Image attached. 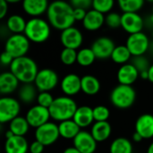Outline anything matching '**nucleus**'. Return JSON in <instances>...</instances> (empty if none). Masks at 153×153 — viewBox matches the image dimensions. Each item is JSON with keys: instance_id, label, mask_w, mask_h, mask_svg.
I'll return each mask as SVG.
<instances>
[{"instance_id": "38", "label": "nucleus", "mask_w": 153, "mask_h": 153, "mask_svg": "<svg viewBox=\"0 0 153 153\" xmlns=\"http://www.w3.org/2000/svg\"><path fill=\"white\" fill-rule=\"evenodd\" d=\"M122 14H119L116 12H110L105 16V23L111 29H117L121 27Z\"/></svg>"}, {"instance_id": "8", "label": "nucleus", "mask_w": 153, "mask_h": 153, "mask_svg": "<svg viewBox=\"0 0 153 153\" xmlns=\"http://www.w3.org/2000/svg\"><path fill=\"white\" fill-rule=\"evenodd\" d=\"M58 82L56 72L50 68H44L39 71L33 83L39 92H49L56 87Z\"/></svg>"}, {"instance_id": "23", "label": "nucleus", "mask_w": 153, "mask_h": 153, "mask_svg": "<svg viewBox=\"0 0 153 153\" xmlns=\"http://www.w3.org/2000/svg\"><path fill=\"white\" fill-rule=\"evenodd\" d=\"M29 148V143L24 137L13 136L8 140H5V153H27Z\"/></svg>"}, {"instance_id": "26", "label": "nucleus", "mask_w": 153, "mask_h": 153, "mask_svg": "<svg viewBox=\"0 0 153 153\" xmlns=\"http://www.w3.org/2000/svg\"><path fill=\"white\" fill-rule=\"evenodd\" d=\"M81 84H82V91L89 96H93L98 94L100 90V82L99 79L91 74L82 76Z\"/></svg>"}, {"instance_id": "39", "label": "nucleus", "mask_w": 153, "mask_h": 153, "mask_svg": "<svg viewBox=\"0 0 153 153\" xmlns=\"http://www.w3.org/2000/svg\"><path fill=\"white\" fill-rule=\"evenodd\" d=\"M54 100L55 99L49 92H39L36 100L38 102V105L46 108H49L54 102Z\"/></svg>"}, {"instance_id": "2", "label": "nucleus", "mask_w": 153, "mask_h": 153, "mask_svg": "<svg viewBox=\"0 0 153 153\" xmlns=\"http://www.w3.org/2000/svg\"><path fill=\"white\" fill-rule=\"evenodd\" d=\"M39 71L36 62L27 56L15 58L10 65V72L22 84L34 82Z\"/></svg>"}, {"instance_id": "14", "label": "nucleus", "mask_w": 153, "mask_h": 153, "mask_svg": "<svg viewBox=\"0 0 153 153\" xmlns=\"http://www.w3.org/2000/svg\"><path fill=\"white\" fill-rule=\"evenodd\" d=\"M117 46L115 42L108 37H100L95 39L91 47L97 59H107L111 55Z\"/></svg>"}, {"instance_id": "51", "label": "nucleus", "mask_w": 153, "mask_h": 153, "mask_svg": "<svg viewBox=\"0 0 153 153\" xmlns=\"http://www.w3.org/2000/svg\"><path fill=\"white\" fill-rule=\"evenodd\" d=\"M146 153H153V142L149 145V147L147 149V152Z\"/></svg>"}, {"instance_id": "10", "label": "nucleus", "mask_w": 153, "mask_h": 153, "mask_svg": "<svg viewBox=\"0 0 153 153\" xmlns=\"http://www.w3.org/2000/svg\"><path fill=\"white\" fill-rule=\"evenodd\" d=\"M60 137L58 126L53 122H48L35 130V140L45 147L54 144Z\"/></svg>"}, {"instance_id": "17", "label": "nucleus", "mask_w": 153, "mask_h": 153, "mask_svg": "<svg viewBox=\"0 0 153 153\" xmlns=\"http://www.w3.org/2000/svg\"><path fill=\"white\" fill-rule=\"evenodd\" d=\"M117 76L119 84L132 86V84H134L140 77V74L131 63H127L119 67Z\"/></svg>"}, {"instance_id": "48", "label": "nucleus", "mask_w": 153, "mask_h": 153, "mask_svg": "<svg viewBox=\"0 0 153 153\" xmlns=\"http://www.w3.org/2000/svg\"><path fill=\"white\" fill-rule=\"evenodd\" d=\"M140 77L143 80H149V73L148 71H145V72H143L140 74Z\"/></svg>"}, {"instance_id": "33", "label": "nucleus", "mask_w": 153, "mask_h": 153, "mask_svg": "<svg viewBox=\"0 0 153 153\" xmlns=\"http://www.w3.org/2000/svg\"><path fill=\"white\" fill-rule=\"evenodd\" d=\"M144 5L143 0H119L118 6L123 13H137Z\"/></svg>"}, {"instance_id": "24", "label": "nucleus", "mask_w": 153, "mask_h": 153, "mask_svg": "<svg viewBox=\"0 0 153 153\" xmlns=\"http://www.w3.org/2000/svg\"><path fill=\"white\" fill-rule=\"evenodd\" d=\"M111 126L108 121L95 122L91 129V134L97 143L105 142L111 134Z\"/></svg>"}, {"instance_id": "32", "label": "nucleus", "mask_w": 153, "mask_h": 153, "mask_svg": "<svg viewBox=\"0 0 153 153\" xmlns=\"http://www.w3.org/2000/svg\"><path fill=\"white\" fill-rule=\"evenodd\" d=\"M96 56L94 55L91 48H81L77 52V63L83 67L91 65L96 60Z\"/></svg>"}, {"instance_id": "35", "label": "nucleus", "mask_w": 153, "mask_h": 153, "mask_svg": "<svg viewBox=\"0 0 153 153\" xmlns=\"http://www.w3.org/2000/svg\"><path fill=\"white\" fill-rule=\"evenodd\" d=\"M77 52L74 49L65 48L60 53V60L65 65H72L77 63Z\"/></svg>"}, {"instance_id": "22", "label": "nucleus", "mask_w": 153, "mask_h": 153, "mask_svg": "<svg viewBox=\"0 0 153 153\" xmlns=\"http://www.w3.org/2000/svg\"><path fill=\"white\" fill-rule=\"evenodd\" d=\"M73 120L79 126L80 128H85L91 126L93 121V108L89 106L78 107Z\"/></svg>"}, {"instance_id": "47", "label": "nucleus", "mask_w": 153, "mask_h": 153, "mask_svg": "<svg viewBox=\"0 0 153 153\" xmlns=\"http://www.w3.org/2000/svg\"><path fill=\"white\" fill-rule=\"evenodd\" d=\"M148 73H149V81L153 83V64L151 65V66L148 70Z\"/></svg>"}, {"instance_id": "49", "label": "nucleus", "mask_w": 153, "mask_h": 153, "mask_svg": "<svg viewBox=\"0 0 153 153\" xmlns=\"http://www.w3.org/2000/svg\"><path fill=\"white\" fill-rule=\"evenodd\" d=\"M13 136H15V135H14V134H13V132H11L10 130H8V131L5 133V139H6V140L12 138V137H13Z\"/></svg>"}, {"instance_id": "15", "label": "nucleus", "mask_w": 153, "mask_h": 153, "mask_svg": "<svg viewBox=\"0 0 153 153\" xmlns=\"http://www.w3.org/2000/svg\"><path fill=\"white\" fill-rule=\"evenodd\" d=\"M74 147L82 153H94L97 149V142L91 133L81 131L73 140Z\"/></svg>"}, {"instance_id": "6", "label": "nucleus", "mask_w": 153, "mask_h": 153, "mask_svg": "<svg viewBox=\"0 0 153 153\" xmlns=\"http://www.w3.org/2000/svg\"><path fill=\"white\" fill-rule=\"evenodd\" d=\"M30 40L24 34H12L4 44V51L14 59L25 56L30 49Z\"/></svg>"}, {"instance_id": "30", "label": "nucleus", "mask_w": 153, "mask_h": 153, "mask_svg": "<svg viewBox=\"0 0 153 153\" xmlns=\"http://www.w3.org/2000/svg\"><path fill=\"white\" fill-rule=\"evenodd\" d=\"M133 150L132 143L125 137L115 139L109 147L110 153H133Z\"/></svg>"}, {"instance_id": "44", "label": "nucleus", "mask_w": 153, "mask_h": 153, "mask_svg": "<svg viewBox=\"0 0 153 153\" xmlns=\"http://www.w3.org/2000/svg\"><path fill=\"white\" fill-rule=\"evenodd\" d=\"M8 12V3L6 0H0V19L4 18Z\"/></svg>"}, {"instance_id": "3", "label": "nucleus", "mask_w": 153, "mask_h": 153, "mask_svg": "<svg viewBox=\"0 0 153 153\" xmlns=\"http://www.w3.org/2000/svg\"><path fill=\"white\" fill-rule=\"evenodd\" d=\"M77 108L76 102L71 97L60 96L54 100L48 110L51 118L60 123L73 119Z\"/></svg>"}, {"instance_id": "7", "label": "nucleus", "mask_w": 153, "mask_h": 153, "mask_svg": "<svg viewBox=\"0 0 153 153\" xmlns=\"http://www.w3.org/2000/svg\"><path fill=\"white\" fill-rule=\"evenodd\" d=\"M21 111L20 102L10 96H3L0 99V123H10L19 117Z\"/></svg>"}, {"instance_id": "43", "label": "nucleus", "mask_w": 153, "mask_h": 153, "mask_svg": "<svg viewBox=\"0 0 153 153\" xmlns=\"http://www.w3.org/2000/svg\"><path fill=\"white\" fill-rule=\"evenodd\" d=\"M87 12L86 10L84 9H81V8H74V21H80L82 22V21L84 20L86 14H87Z\"/></svg>"}, {"instance_id": "46", "label": "nucleus", "mask_w": 153, "mask_h": 153, "mask_svg": "<svg viewBox=\"0 0 153 153\" xmlns=\"http://www.w3.org/2000/svg\"><path fill=\"white\" fill-rule=\"evenodd\" d=\"M133 140L135 142V143H140V142H142L143 139V137L139 134H137L136 132L133 134Z\"/></svg>"}, {"instance_id": "42", "label": "nucleus", "mask_w": 153, "mask_h": 153, "mask_svg": "<svg viewBox=\"0 0 153 153\" xmlns=\"http://www.w3.org/2000/svg\"><path fill=\"white\" fill-rule=\"evenodd\" d=\"M14 58L7 52L4 51L2 54H1V56H0V61H1V64L4 65V66H6L8 65L10 67V65H12V63L13 62Z\"/></svg>"}, {"instance_id": "45", "label": "nucleus", "mask_w": 153, "mask_h": 153, "mask_svg": "<svg viewBox=\"0 0 153 153\" xmlns=\"http://www.w3.org/2000/svg\"><path fill=\"white\" fill-rule=\"evenodd\" d=\"M63 153H82V152H80L76 148H74V147L73 146V147H68V148H66V149L64 151V152Z\"/></svg>"}, {"instance_id": "28", "label": "nucleus", "mask_w": 153, "mask_h": 153, "mask_svg": "<svg viewBox=\"0 0 153 153\" xmlns=\"http://www.w3.org/2000/svg\"><path fill=\"white\" fill-rule=\"evenodd\" d=\"M38 89L32 83H25L21 86L18 91L19 100L25 104L32 103L38 97Z\"/></svg>"}, {"instance_id": "29", "label": "nucleus", "mask_w": 153, "mask_h": 153, "mask_svg": "<svg viewBox=\"0 0 153 153\" xmlns=\"http://www.w3.org/2000/svg\"><path fill=\"white\" fill-rule=\"evenodd\" d=\"M29 128H30V125L26 120V118L20 116L9 123V130L13 132V134L15 136L24 137V135L28 133Z\"/></svg>"}, {"instance_id": "16", "label": "nucleus", "mask_w": 153, "mask_h": 153, "mask_svg": "<svg viewBox=\"0 0 153 153\" xmlns=\"http://www.w3.org/2000/svg\"><path fill=\"white\" fill-rule=\"evenodd\" d=\"M81 81L82 77L75 74H66L60 82V87L65 96L72 98L73 96L78 94L82 91Z\"/></svg>"}, {"instance_id": "21", "label": "nucleus", "mask_w": 153, "mask_h": 153, "mask_svg": "<svg viewBox=\"0 0 153 153\" xmlns=\"http://www.w3.org/2000/svg\"><path fill=\"white\" fill-rule=\"evenodd\" d=\"M105 23L104 14L97 12L94 9H91L87 12V14L82 21V26L89 31H95L100 30Z\"/></svg>"}, {"instance_id": "5", "label": "nucleus", "mask_w": 153, "mask_h": 153, "mask_svg": "<svg viewBox=\"0 0 153 153\" xmlns=\"http://www.w3.org/2000/svg\"><path fill=\"white\" fill-rule=\"evenodd\" d=\"M136 100L135 90L129 85L118 84L110 93V101L119 109H126L133 106Z\"/></svg>"}, {"instance_id": "40", "label": "nucleus", "mask_w": 153, "mask_h": 153, "mask_svg": "<svg viewBox=\"0 0 153 153\" xmlns=\"http://www.w3.org/2000/svg\"><path fill=\"white\" fill-rule=\"evenodd\" d=\"M92 0H72L70 4L73 8H81L89 11V9L92 7Z\"/></svg>"}, {"instance_id": "37", "label": "nucleus", "mask_w": 153, "mask_h": 153, "mask_svg": "<svg viewBox=\"0 0 153 153\" xmlns=\"http://www.w3.org/2000/svg\"><path fill=\"white\" fill-rule=\"evenodd\" d=\"M131 64L138 70L139 74L148 71L151 65L148 60V58L145 56H134L132 58Z\"/></svg>"}, {"instance_id": "9", "label": "nucleus", "mask_w": 153, "mask_h": 153, "mask_svg": "<svg viewBox=\"0 0 153 153\" xmlns=\"http://www.w3.org/2000/svg\"><path fill=\"white\" fill-rule=\"evenodd\" d=\"M151 40L148 38V36L142 32L135 33L129 35L126 46L129 49L130 53L134 56H144L145 53L148 52L149 47H150Z\"/></svg>"}, {"instance_id": "11", "label": "nucleus", "mask_w": 153, "mask_h": 153, "mask_svg": "<svg viewBox=\"0 0 153 153\" xmlns=\"http://www.w3.org/2000/svg\"><path fill=\"white\" fill-rule=\"evenodd\" d=\"M25 118L28 121L30 126L37 129L49 122V118H51V117L48 108H43L37 104L27 111Z\"/></svg>"}, {"instance_id": "18", "label": "nucleus", "mask_w": 153, "mask_h": 153, "mask_svg": "<svg viewBox=\"0 0 153 153\" xmlns=\"http://www.w3.org/2000/svg\"><path fill=\"white\" fill-rule=\"evenodd\" d=\"M48 5L47 0H24L22 2L23 11L31 18L40 17L44 13H47Z\"/></svg>"}, {"instance_id": "1", "label": "nucleus", "mask_w": 153, "mask_h": 153, "mask_svg": "<svg viewBox=\"0 0 153 153\" xmlns=\"http://www.w3.org/2000/svg\"><path fill=\"white\" fill-rule=\"evenodd\" d=\"M47 17L50 26L61 31L73 27L75 22L74 8L70 3L65 1L50 3L47 11Z\"/></svg>"}, {"instance_id": "12", "label": "nucleus", "mask_w": 153, "mask_h": 153, "mask_svg": "<svg viewBox=\"0 0 153 153\" xmlns=\"http://www.w3.org/2000/svg\"><path fill=\"white\" fill-rule=\"evenodd\" d=\"M145 21L137 13H126L122 14L121 27L129 35L143 31Z\"/></svg>"}, {"instance_id": "31", "label": "nucleus", "mask_w": 153, "mask_h": 153, "mask_svg": "<svg viewBox=\"0 0 153 153\" xmlns=\"http://www.w3.org/2000/svg\"><path fill=\"white\" fill-rule=\"evenodd\" d=\"M132 54L126 45L117 46L111 55V59L113 62L118 65H126L132 58Z\"/></svg>"}, {"instance_id": "19", "label": "nucleus", "mask_w": 153, "mask_h": 153, "mask_svg": "<svg viewBox=\"0 0 153 153\" xmlns=\"http://www.w3.org/2000/svg\"><path fill=\"white\" fill-rule=\"evenodd\" d=\"M135 132L143 139H151L153 137V115H141L135 122Z\"/></svg>"}, {"instance_id": "13", "label": "nucleus", "mask_w": 153, "mask_h": 153, "mask_svg": "<svg viewBox=\"0 0 153 153\" xmlns=\"http://www.w3.org/2000/svg\"><path fill=\"white\" fill-rule=\"evenodd\" d=\"M60 41L65 48L77 50L82 44L83 37L81 30L73 26L61 31Z\"/></svg>"}, {"instance_id": "4", "label": "nucleus", "mask_w": 153, "mask_h": 153, "mask_svg": "<svg viewBox=\"0 0 153 153\" xmlns=\"http://www.w3.org/2000/svg\"><path fill=\"white\" fill-rule=\"evenodd\" d=\"M51 33L50 24L40 17L30 18L27 21L24 35L30 42L43 43L48 39Z\"/></svg>"}, {"instance_id": "41", "label": "nucleus", "mask_w": 153, "mask_h": 153, "mask_svg": "<svg viewBox=\"0 0 153 153\" xmlns=\"http://www.w3.org/2000/svg\"><path fill=\"white\" fill-rule=\"evenodd\" d=\"M44 148H45V146L42 143H40L37 140H35L34 142H32L30 144L29 151L30 153H42L44 152Z\"/></svg>"}, {"instance_id": "20", "label": "nucleus", "mask_w": 153, "mask_h": 153, "mask_svg": "<svg viewBox=\"0 0 153 153\" xmlns=\"http://www.w3.org/2000/svg\"><path fill=\"white\" fill-rule=\"evenodd\" d=\"M20 82L9 71L0 74V93L3 96H9L14 92L19 87Z\"/></svg>"}, {"instance_id": "25", "label": "nucleus", "mask_w": 153, "mask_h": 153, "mask_svg": "<svg viewBox=\"0 0 153 153\" xmlns=\"http://www.w3.org/2000/svg\"><path fill=\"white\" fill-rule=\"evenodd\" d=\"M58 129L60 137L67 140H74L81 132V128L73 119L60 122L58 124Z\"/></svg>"}, {"instance_id": "34", "label": "nucleus", "mask_w": 153, "mask_h": 153, "mask_svg": "<svg viewBox=\"0 0 153 153\" xmlns=\"http://www.w3.org/2000/svg\"><path fill=\"white\" fill-rule=\"evenodd\" d=\"M114 4L115 3L113 0H93L92 9L102 14L109 13L112 8L114 7Z\"/></svg>"}, {"instance_id": "50", "label": "nucleus", "mask_w": 153, "mask_h": 153, "mask_svg": "<svg viewBox=\"0 0 153 153\" xmlns=\"http://www.w3.org/2000/svg\"><path fill=\"white\" fill-rule=\"evenodd\" d=\"M148 52H150V54L153 56V40H152V41H151V43H150V47H149V50H148Z\"/></svg>"}, {"instance_id": "27", "label": "nucleus", "mask_w": 153, "mask_h": 153, "mask_svg": "<svg viewBox=\"0 0 153 153\" xmlns=\"http://www.w3.org/2000/svg\"><path fill=\"white\" fill-rule=\"evenodd\" d=\"M27 22L22 15L13 14L7 18L6 28L13 34H23L25 31Z\"/></svg>"}, {"instance_id": "52", "label": "nucleus", "mask_w": 153, "mask_h": 153, "mask_svg": "<svg viewBox=\"0 0 153 153\" xmlns=\"http://www.w3.org/2000/svg\"><path fill=\"white\" fill-rule=\"evenodd\" d=\"M152 14H153V4H152Z\"/></svg>"}, {"instance_id": "36", "label": "nucleus", "mask_w": 153, "mask_h": 153, "mask_svg": "<svg viewBox=\"0 0 153 153\" xmlns=\"http://www.w3.org/2000/svg\"><path fill=\"white\" fill-rule=\"evenodd\" d=\"M110 116L109 109L103 105H99L93 108V117L95 122H105L108 121Z\"/></svg>"}]
</instances>
